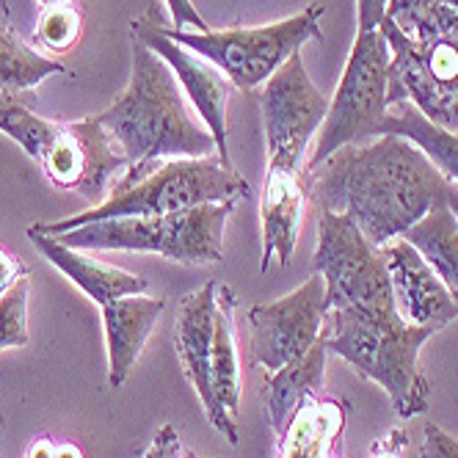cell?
<instances>
[{"instance_id":"obj_1","label":"cell","mask_w":458,"mask_h":458,"mask_svg":"<svg viewBox=\"0 0 458 458\" xmlns=\"http://www.w3.org/2000/svg\"><path fill=\"white\" fill-rule=\"evenodd\" d=\"M307 182L320 210L345 213L376 249L434 210L458 213V182L401 136L348 144L310 169Z\"/></svg>"},{"instance_id":"obj_2","label":"cell","mask_w":458,"mask_h":458,"mask_svg":"<svg viewBox=\"0 0 458 458\" xmlns=\"http://www.w3.org/2000/svg\"><path fill=\"white\" fill-rule=\"evenodd\" d=\"M97 122L108 130L127 160V172L116 180L114 191L139 182L163 160L216 155L210 130L193 119L172 67L136 30H130L127 89L97 114Z\"/></svg>"},{"instance_id":"obj_3","label":"cell","mask_w":458,"mask_h":458,"mask_svg":"<svg viewBox=\"0 0 458 458\" xmlns=\"http://www.w3.org/2000/svg\"><path fill=\"white\" fill-rule=\"evenodd\" d=\"M437 335L428 326L406 323L398 310H326L320 340L373 384H378L398 417L428 411L431 384L420 370V348Z\"/></svg>"},{"instance_id":"obj_4","label":"cell","mask_w":458,"mask_h":458,"mask_svg":"<svg viewBox=\"0 0 458 458\" xmlns=\"http://www.w3.org/2000/svg\"><path fill=\"white\" fill-rule=\"evenodd\" d=\"M249 193V182L241 172H235L233 163H224L218 155L208 157H172L155 166L139 182L114 191L106 202L91 205L70 218L34 224L39 233L55 238L78 229L91 221L106 218H130V216H163L191 210L202 205L241 199Z\"/></svg>"},{"instance_id":"obj_5","label":"cell","mask_w":458,"mask_h":458,"mask_svg":"<svg viewBox=\"0 0 458 458\" xmlns=\"http://www.w3.org/2000/svg\"><path fill=\"white\" fill-rule=\"evenodd\" d=\"M233 210L235 199L163 216L106 218L55 235V241L72 249L160 254L182 266H210L224 263V229Z\"/></svg>"},{"instance_id":"obj_6","label":"cell","mask_w":458,"mask_h":458,"mask_svg":"<svg viewBox=\"0 0 458 458\" xmlns=\"http://www.w3.org/2000/svg\"><path fill=\"white\" fill-rule=\"evenodd\" d=\"M323 6L312 4L301 14H293L268 25L229 28V30H180L163 25V34L191 53L218 67L229 83L241 91H254L268 83L284 64L301 53L307 42H320Z\"/></svg>"},{"instance_id":"obj_7","label":"cell","mask_w":458,"mask_h":458,"mask_svg":"<svg viewBox=\"0 0 458 458\" xmlns=\"http://www.w3.org/2000/svg\"><path fill=\"white\" fill-rule=\"evenodd\" d=\"M329 111L326 97L307 75L301 53L259 86L268 166L263 188H307V152Z\"/></svg>"},{"instance_id":"obj_8","label":"cell","mask_w":458,"mask_h":458,"mask_svg":"<svg viewBox=\"0 0 458 458\" xmlns=\"http://www.w3.org/2000/svg\"><path fill=\"white\" fill-rule=\"evenodd\" d=\"M389 58V42L378 28L356 34L345 72L318 130L315 149L307 157V172L318 169L326 157H332L348 144L376 139V127L386 114Z\"/></svg>"},{"instance_id":"obj_9","label":"cell","mask_w":458,"mask_h":458,"mask_svg":"<svg viewBox=\"0 0 458 458\" xmlns=\"http://www.w3.org/2000/svg\"><path fill=\"white\" fill-rule=\"evenodd\" d=\"M378 30L392 50L386 108L406 100L439 127L458 133V34L409 39L386 17Z\"/></svg>"},{"instance_id":"obj_10","label":"cell","mask_w":458,"mask_h":458,"mask_svg":"<svg viewBox=\"0 0 458 458\" xmlns=\"http://www.w3.org/2000/svg\"><path fill=\"white\" fill-rule=\"evenodd\" d=\"M312 268L326 284V310H395V296H392L381 251L345 213L320 210Z\"/></svg>"},{"instance_id":"obj_11","label":"cell","mask_w":458,"mask_h":458,"mask_svg":"<svg viewBox=\"0 0 458 458\" xmlns=\"http://www.w3.org/2000/svg\"><path fill=\"white\" fill-rule=\"evenodd\" d=\"M37 163L55 188L81 193L89 205L106 202L116 180L127 172L122 149L97 116L58 122L53 141Z\"/></svg>"},{"instance_id":"obj_12","label":"cell","mask_w":458,"mask_h":458,"mask_svg":"<svg viewBox=\"0 0 458 458\" xmlns=\"http://www.w3.org/2000/svg\"><path fill=\"white\" fill-rule=\"evenodd\" d=\"M326 318V284L312 274L301 287L287 296L249 310L251 356L266 373H276L296 362L320 340Z\"/></svg>"},{"instance_id":"obj_13","label":"cell","mask_w":458,"mask_h":458,"mask_svg":"<svg viewBox=\"0 0 458 458\" xmlns=\"http://www.w3.org/2000/svg\"><path fill=\"white\" fill-rule=\"evenodd\" d=\"M133 30L172 67V72L185 94V100L191 103L196 116L202 119V124L210 130V136L216 141V155L224 163H229L226 108H229V94H233L235 86L229 83V78L218 67H213L210 61L191 53L188 47L177 45L174 39L163 34V17L157 9H149L141 20H136Z\"/></svg>"},{"instance_id":"obj_14","label":"cell","mask_w":458,"mask_h":458,"mask_svg":"<svg viewBox=\"0 0 458 458\" xmlns=\"http://www.w3.org/2000/svg\"><path fill=\"white\" fill-rule=\"evenodd\" d=\"M216 290L218 282H208L196 287L188 296H182L177 307V320H174V348L180 356V365L185 378L191 381L196 398H199L208 420L213 428L229 442L238 445V422L229 420L213 389V320H216Z\"/></svg>"},{"instance_id":"obj_15","label":"cell","mask_w":458,"mask_h":458,"mask_svg":"<svg viewBox=\"0 0 458 458\" xmlns=\"http://www.w3.org/2000/svg\"><path fill=\"white\" fill-rule=\"evenodd\" d=\"M378 251L389 274L395 310L406 323L442 332L445 326L458 320V301L428 266V259L406 238H392Z\"/></svg>"},{"instance_id":"obj_16","label":"cell","mask_w":458,"mask_h":458,"mask_svg":"<svg viewBox=\"0 0 458 458\" xmlns=\"http://www.w3.org/2000/svg\"><path fill=\"white\" fill-rule=\"evenodd\" d=\"M28 241L34 243V249L47 259L58 274L67 276L86 299H91L97 307H103L108 301L136 296V293H147L149 282L139 274H130L124 268L108 266L103 259H97L91 254H83L81 249L64 246L61 241L39 233V229L28 226Z\"/></svg>"},{"instance_id":"obj_17","label":"cell","mask_w":458,"mask_h":458,"mask_svg":"<svg viewBox=\"0 0 458 458\" xmlns=\"http://www.w3.org/2000/svg\"><path fill=\"white\" fill-rule=\"evenodd\" d=\"M100 312L108 348V384L119 389L141 359L157 315L163 312V299H149L144 293H136V296L103 304Z\"/></svg>"},{"instance_id":"obj_18","label":"cell","mask_w":458,"mask_h":458,"mask_svg":"<svg viewBox=\"0 0 458 458\" xmlns=\"http://www.w3.org/2000/svg\"><path fill=\"white\" fill-rule=\"evenodd\" d=\"M348 401L312 392L279 434L276 458H337L335 445L343 439Z\"/></svg>"},{"instance_id":"obj_19","label":"cell","mask_w":458,"mask_h":458,"mask_svg":"<svg viewBox=\"0 0 458 458\" xmlns=\"http://www.w3.org/2000/svg\"><path fill=\"white\" fill-rule=\"evenodd\" d=\"M235 290L218 284L216 290V320H213V389L221 411L238 422L241 411V351L235 329Z\"/></svg>"},{"instance_id":"obj_20","label":"cell","mask_w":458,"mask_h":458,"mask_svg":"<svg viewBox=\"0 0 458 458\" xmlns=\"http://www.w3.org/2000/svg\"><path fill=\"white\" fill-rule=\"evenodd\" d=\"M326 356H329V348H326L323 340H318L310 348V353H304L296 362L284 365L276 373H268L263 384V403H266L268 422L276 431V437L284 431L287 420L296 414V409L307 401V395L320 392L323 373H326Z\"/></svg>"},{"instance_id":"obj_21","label":"cell","mask_w":458,"mask_h":458,"mask_svg":"<svg viewBox=\"0 0 458 458\" xmlns=\"http://www.w3.org/2000/svg\"><path fill=\"white\" fill-rule=\"evenodd\" d=\"M376 136H401L411 141L434 166L453 182H458V133L431 122L411 103L389 106L376 127Z\"/></svg>"},{"instance_id":"obj_22","label":"cell","mask_w":458,"mask_h":458,"mask_svg":"<svg viewBox=\"0 0 458 458\" xmlns=\"http://www.w3.org/2000/svg\"><path fill=\"white\" fill-rule=\"evenodd\" d=\"M437 271L450 296L458 301V218L453 210H434L401 235Z\"/></svg>"},{"instance_id":"obj_23","label":"cell","mask_w":458,"mask_h":458,"mask_svg":"<svg viewBox=\"0 0 458 458\" xmlns=\"http://www.w3.org/2000/svg\"><path fill=\"white\" fill-rule=\"evenodd\" d=\"M67 72L70 70L61 61L42 55L9 22L0 25V89L34 91L50 75H67Z\"/></svg>"},{"instance_id":"obj_24","label":"cell","mask_w":458,"mask_h":458,"mask_svg":"<svg viewBox=\"0 0 458 458\" xmlns=\"http://www.w3.org/2000/svg\"><path fill=\"white\" fill-rule=\"evenodd\" d=\"M58 122L34 111V91L0 89V133H6L28 157L39 160L53 141Z\"/></svg>"},{"instance_id":"obj_25","label":"cell","mask_w":458,"mask_h":458,"mask_svg":"<svg viewBox=\"0 0 458 458\" xmlns=\"http://www.w3.org/2000/svg\"><path fill=\"white\" fill-rule=\"evenodd\" d=\"M83 14L75 4H64L53 9H42L34 30V42L47 53H67L81 42Z\"/></svg>"},{"instance_id":"obj_26","label":"cell","mask_w":458,"mask_h":458,"mask_svg":"<svg viewBox=\"0 0 458 458\" xmlns=\"http://www.w3.org/2000/svg\"><path fill=\"white\" fill-rule=\"evenodd\" d=\"M28 293H30V279L25 276L6 293L4 299H0V351L25 348L30 343Z\"/></svg>"},{"instance_id":"obj_27","label":"cell","mask_w":458,"mask_h":458,"mask_svg":"<svg viewBox=\"0 0 458 458\" xmlns=\"http://www.w3.org/2000/svg\"><path fill=\"white\" fill-rule=\"evenodd\" d=\"M141 458H202V455H196L193 450H188L177 431L172 428V425H160V428L155 431V439L149 445V450L141 455Z\"/></svg>"},{"instance_id":"obj_28","label":"cell","mask_w":458,"mask_h":458,"mask_svg":"<svg viewBox=\"0 0 458 458\" xmlns=\"http://www.w3.org/2000/svg\"><path fill=\"white\" fill-rule=\"evenodd\" d=\"M420 458H458V439L450 437L437 422L425 425V439L420 447Z\"/></svg>"},{"instance_id":"obj_29","label":"cell","mask_w":458,"mask_h":458,"mask_svg":"<svg viewBox=\"0 0 458 458\" xmlns=\"http://www.w3.org/2000/svg\"><path fill=\"white\" fill-rule=\"evenodd\" d=\"M25 276H28V268H25L22 259L12 249H6L4 243H0V299H4L6 293L17 282H22Z\"/></svg>"},{"instance_id":"obj_30","label":"cell","mask_w":458,"mask_h":458,"mask_svg":"<svg viewBox=\"0 0 458 458\" xmlns=\"http://www.w3.org/2000/svg\"><path fill=\"white\" fill-rule=\"evenodd\" d=\"M166 9H169V17H172V28H180V30H210V25L202 20V14L196 12L193 0H166Z\"/></svg>"},{"instance_id":"obj_31","label":"cell","mask_w":458,"mask_h":458,"mask_svg":"<svg viewBox=\"0 0 458 458\" xmlns=\"http://www.w3.org/2000/svg\"><path fill=\"white\" fill-rule=\"evenodd\" d=\"M389 0H356V34L376 30L386 14Z\"/></svg>"},{"instance_id":"obj_32","label":"cell","mask_w":458,"mask_h":458,"mask_svg":"<svg viewBox=\"0 0 458 458\" xmlns=\"http://www.w3.org/2000/svg\"><path fill=\"white\" fill-rule=\"evenodd\" d=\"M409 445V434L403 428H392L386 437H381L373 450H370V458H403V450Z\"/></svg>"},{"instance_id":"obj_33","label":"cell","mask_w":458,"mask_h":458,"mask_svg":"<svg viewBox=\"0 0 458 458\" xmlns=\"http://www.w3.org/2000/svg\"><path fill=\"white\" fill-rule=\"evenodd\" d=\"M55 447L50 439H37L34 445L28 447V455L25 458H55Z\"/></svg>"},{"instance_id":"obj_34","label":"cell","mask_w":458,"mask_h":458,"mask_svg":"<svg viewBox=\"0 0 458 458\" xmlns=\"http://www.w3.org/2000/svg\"><path fill=\"white\" fill-rule=\"evenodd\" d=\"M55 458H83L78 445H58L55 447Z\"/></svg>"},{"instance_id":"obj_35","label":"cell","mask_w":458,"mask_h":458,"mask_svg":"<svg viewBox=\"0 0 458 458\" xmlns=\"http://www.w3.org/2000/svg\"><path fill=\"white\" fill-rule=\"evenodd\" d=\"M42 9H53V6H64V4H75V0H37Z\"/></svg>"},{"instance_id":"obj_36","label":"cell","mask_w":458,"mask_h":458,"mask_svg":"<svg viewBox=\"0 0 458 458\" xmlns=\"http://www.w3.org/2000/svg\"><path fill=\"white\" fill-rule=\"evenodd\" d=\"M437 4H442V6H450L453 12H458V0H437Z\"/></svg>"},{"instance_id":"obj_37","label":"cell","mask_w":458,"mask_h":458,"mask_svg":"<svg viewBox=\"0 0 458 458\" xmlns=\"http://www.w3.org/2000/svg\"><path fill=\"white\" fill-rule=\"evenodd\" d=\"M0 6H4V14L9 17V0H0Z\"/></svg>"},{"instance_id":"obj_38","label":"cell","mask_w":458,"mask_h":458,"mask_svg":"<svg viewBox=\"0 0 458 458\" xmlns=\"http://www.w3.org/2000/svg\"><path fill=\"white\" fill-rule=\"evenodd\" d=\"M455 218H458V213H455Z\"/></svg>"}]
</instances>
